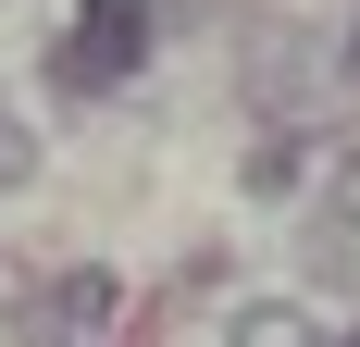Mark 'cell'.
I'll use <instances>...</instances> for the list:
<instances>
[{
	"mask_svg": "<svg viewBox=\"0 0 360 347\" xmlns=\"http://www.w3.org/2000/svg\"><path fill=\"white\" fill-rule=\"evenodd\" d=\"M137 63H149V0H75V25H63V87L75 100L137 87Z\"/></svg>",
	"mask_w": 360,
	"mask_h": 347,
	"instance_id": "obj_1",
	"label": "cell"
},
{
	"mask_svg": "<svg viewBox=\"0 0 360 347\" xmlns=\"http://www.w3.org/2000/svg\"><path fill=\"white\" fill-rule=\"evenodd\" d=\"M236 347H323V335H311V310L261 298V310H236Z\"/></svg>",
	"mask_w": 360,
	"mask_h": 347,
	"instance_id": "obj_2",
	"label": "cell"
},
{
	"mask_svg": "<svg viewBox=\"0 0 360 347\" xmlns=\"http://www.w3.org/2000/svg\"><path fill=\"white\" fill-rule=\"evenodd\" d=\"M0 186H25V124L0 112Z\"/></svg>",
	"mask_w": 360,
	"mask_h": 347,
	"instance_id": "obj_3",
	"label": "cell"
},
{
	"mask_svg": "<svg viewBox=\"0 0 360 347\" xmlns=\"http://www.w3.org/2000/svg\"><path fill=\"white\" fill-rule=\"evenodd\" d=\"M348 63H360V25H348Z\"/></svg>",
	"mask_w": 360,
	"mask_h": 347,
	"instance_id": "obj_4",
	"label": "cell"
},
{
	"mask_svg": "<svg viewBox=\"0 0 360 347\" xmlns=\"http://www.w3.org/2000/svg\"><path fill=\"white\" fill-rule=\"evenodd\" d=\"M0 285H13V273H0Z\"/></svg>",
	"mask_w": 360,
	"mask_h": 347,
	"instance_id": "obj_5",
	"label": "cell"
}]
</instances>
